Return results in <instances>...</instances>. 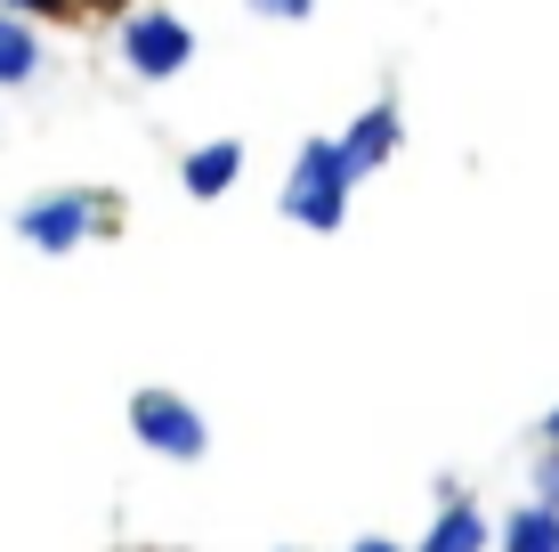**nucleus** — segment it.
<instances>
[{"label":"nucleus","instance_id":"1","mask_svg":"<svg viewBox=\"0 0 559 552\" xmlns=\"http://www.w3.org/2000/svg\"><path fill=\"white\" fill-rule=\"evenodd\" d=\"M349 196H357V171L341 163V139H300V155H293V179H284V220L308 227V236H333L341 220H349Z\"/></svg>","mask_w":559,"mask_h":552},{"label":"nucleus","instance_id":"2","mask_svg":"<svg viewBox=\"0 0 559 552\" xmlns=\"http://www.w3.org/2000/svg\"><path fill=\"white\" fill-rule=\"evenodd\" d=\"M106 227H114V196H106V187H49V196L16 203V236H25L33 252H49V260L98 244Z\"/></svg>","mask_w":559,"mask_h":552},{"label":"nucleus","instance_id":"3","mask_svg":"<svg viewBox=\"0 0 559 552\" xmlns=\"http://www.w3.org/2000/svg\"><path fill=\"white\" fill-rule=\"evenodd\" d=\"M122 414H130V439L146 455H163V463H203L211 455V414L170 383H139Z\"/></svg>","mask_w":559,"mask_h":552},{"label":"nucleus","instance_id":"4","mask_svg":"<svg viewBox=\"0 0 559 552\" xmlns=\"http://www.w3.org/2000/svg\"><path fill=\"white\" fill-rule=\"evenodd\" d=\"M114 57H122L130 82H179L195 66V25L179 9H130L114 25Z\"/></svg>","mask_w":559,"mask_h":552},{"label":"nucleus","instance_id":"5","mask_svg":"<svg viewBox=\"0 0 559 552\" xmlns=\"http://www.w3.org/2000/svg\"><path fill=\"white\" fill-rule=\"evenodd\" d=\"M397 146H406V114H397V98H373L349 130H341V163H349L357 179H373V171L390 163Z\"/></svg>","mask_w":559,"mask_h":552},{"label":"nucleus","instance_id":"6","mask_svg":"<svg viewBox=\"0 0 559 552\" xmlns=\"http://www.w3.org/2000/svg\"><path fill=\"white\" fill-rule=\"evenodd\" d=\"M487 544H495V520H487L471 496H462L454 480H438V520L421 528L414 552H487Z\"/></svg>","mask_w":559,"mask_h":552},{"label":"nucleus","instance_id":"7","mask_svg":"<svg viewBox=\"0 0 559 552\" xmlns=\"http://www.w3.org/2000/svg\"><path fill=\"white\" fill-rule=\"evenodd\" d=\"M236 179H243V139H203V146H187V163H179V187L195 203H219Z\"/></svg>","mask_w":559,"mask_h":552},{"label":"nucleus","instance_id":"8","mask_svg":"<svg viewBox=\"0 0 559 552\" xmlns=\"http://www.w3.org/2000/svg\"><path fill=\"white\" fill-rule=\"evenodd\" d=\"M487 552H559V512L551 504H511L503 520H495V544Z\"/></svg>","mask_w":559,"mask_h":552},{"label":"nucleus","instance_id":"9","mask_svg":"<svg viewBox=\"0 0 559 552\" xmlns=\"http://www.w3.org/2000/svg\"><path fill=\"white\" fill-rule=\"evenodd\" d=\"M41 25L33 16H16V9H0V90H25L33 73H41Z\"/></svg>","mask_w":559,"mask_h":552},{"label":"nucleus","instance_id":"10","mask_svg":"<svg viewBox=\"0 0 559 552\" xmlns=\"http://www.w3.org/2000/svg\"><path fill=\"white\" fill-rule=\"evenodd\" d=\"M527 488H535V504H551V512H559V447H535Z\"/></svg>","mask_w":559,"mask_h":552},{"label":"nucleus","instance_id":"11","mask_svg":"<svg viewBox=\"0 0 559 552\" xmlns=\"http://www.w3.org/2000/svg\"><path fill=\"white\" fill-rule=\"evenodd\" d=\"M252 16H267V25H300V16H317V0H243Z\"/></svg>","mask_w":559,"mask_h":552},{"label":"nucleus","instance_id":"12","mask_svg":"<svg viewBox=\"0 0 559 552\" xmlns=\"http://www.w3.org/2000/svg\"><path fill=\"white\" fill-rule=\"evenodd\" d=\"M0 9H16V16H73V0H0Z\"/></svg>","mask_w":559,"mask_h":552},{"label":"nucleus","instance_id":"13","mask_svg":"<svg viewBox=\"0 0 559 552\" xmlns=\"http://www.w3.org/2000/svg\"><path fill=\"white\" fill-rule=\"evenodd\" d=\"M535 447H559V398L544 407V423H535Z\"/></svg>","mask_w":559,"mask_h":552},{"label":"nucleus","instance_id":"14","mask_svg":"<svg viewBox=\"0 0 559 552\" xmlns=\"http://www.w3.org/2000/svg\"><path fill=\"white\" fill-rule=\"evenodd\" d=\"M349 552H406V544H390V537H357Z\"/></svg>","mask_w":559,"mask_h":552},{"label":"nucleus","instance_id":"15","mask_svg":"<svg viewBox=\"0 0 559 552\" xmlns=\"http://www.w3.org/2000/svg\"><path fill=\"white\" fill-rule=\"evenodd\" d=\"M284 552H300V544H284Z\"/></svg>","mask_w":559,"mask_h":552}]
</instances>
